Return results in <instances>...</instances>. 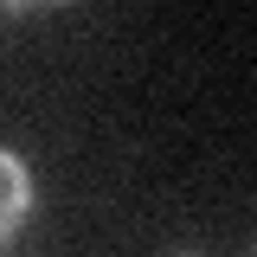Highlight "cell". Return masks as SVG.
Masks as SVG:
<instances>
[{
    "mask_svg": "<svg viewBox=\"0 0 257 257\" xmlns=\"http://www.w3.org/2000/svg\"><path fill=\"white\" fill-rule=\"evenodd\" d=\"M0 187H7V206H0V238H20V225H26L32 212V180H26V161L13 155H0Z\"/></svg>",
    "mask_w": 257,
    "mask_h": 257,
    "instance_id": "obj_1",
    "label": "cell"
},
{
    "mask_svg": "<svg viewBox=\"0 0 257 257\" xmlns=\"http://www.w3.org/2000/svg\"><path fill=\"white\" fill-rule=\"evenodd\" d=\"M180 257H193V251H180Z\"/></svg>",
    "mask_w": 257,
    "mask_h": 257,
    "instance_id": "obj_2",
    "label": "cell"
}]
</instances>
